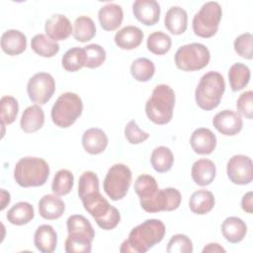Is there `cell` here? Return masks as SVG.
I'll return each mask as SVG.
<instances>
[{
    "instance_id": "1",
    "label": "cell",
    "mask_w": 253,
    "mask_h": 253,
    "mask_svg": "<svg viewBox=\"0 0 253 253\" xmlns=\"http://www.w3.org/2000/svg\"><path fill=\"white\" fill-rule=\"evenodd\" d=\"M78 196L84 209L94 217L99 227L105 230L114 229L121 220L119 210L109 204L101 195L99 178L92 171H85L79 178Z\"/></svg>"
},
{
    "instance_id": "2",
    "label": "cell",
    "mask_w": 253,
    "mask_h": 253,
    "mask_svg": "<svg viewBox=\"0 0 253 253\" xmlns=\"http://www.w3.org/2000/svg\"><path fill=\"white\" fill-rule=\"evenodd\" d=\"M165 231V225L160 219H146L130 230L127 239L122 243L120 252L145 253L162 241Z\"/></svg>"
},
{
    "instance_id": "3",
    "label": "cell",
    "mask_w": 253,
    "mask_h": 253,
    "mask_svg": "<svg viewBox=\"0 0 253 253\" xmlns=\"http://www.w3.org/2000/svg\"><path fill=\"white\" fill-rule=\"evenodd\" d=\"M68 235L65 240V252L67 253H89L95 230L90 221L82 214H73L66 221Z\"/></svg>"
},
{
    "instance_id": "4",
    "label": "cell",
    "mask_w": 253,
    "mask_h": 253,
    "mask_svg": "<svg viewBox=\"0 0 253 253\" xmlns=\"http://www.w3.org/2000/svg\"><path fill=\"white\" fill-rule=\"evenodd\" d=\"M175 100V92L169 85H157L145 103L147 118L156 125L168 124L173 117Z\"/></svg>"
},
{
    "instance_id": "5",
    "label": "cell",
    "mask_w": 253,
    "mask_h": 253,
    "mask_svg": "<svg viewBox=\"0 0 253 253\" xmlns=\"http://www.w3.org/2000/svg\"><path fill=\"white\" fill-rule=\"evenodd\" d=\"M49 176V166L40 157H23L15 165L14 179L23 187H40L45 184Z\"/></svg>"
},
{
    "instance_id": "6",
    "label": "cell",
    "mask_w": 253,
    "mask_h": 253,
    "mask_svg": "<svg viewBox=\"0 0 253 253\" xmlns=\"http://www.w3.org/2000/svg\"><path fill=\"white\" fill-rule=\"evenodd\" d=\"M224 90L223 76L216 71H209L202 76L196 88V103L201 109L211 111L219 105Z\"/></svg>"
},
{
    "instance_id": "7",
    "label": "cell",
    "mask_w": 253,
    "mask_h": 253,
    "mask_svg": "<svg viewBox=\"0 0 253 253\" xmlns=\"http://www.w3.org/2000/svg\"><path fill=\"white\" fill-rule=\"evenodd\" d=\"M83 103L79 95L72 92L61 94L53 104L50 112L53 124L59 127L71 126L81 116Z\"/></svg>"
},
{
    "instance_id": "8",
    "label": "cell",
    "mask_w": 253,
    "mask_h": 253,
    "mask_svg": "<svg viewBox=\"0 0 253 253\" xmlns=\"http://www.w3.org/2000/svg\"><path fill=\"white\" fill-rule=\"evenodd\" d=\"M221 17L222 9L219 3L206 2L193 18L192 27L195 35L204 39L213 37L218 30Z\"/></svg>"
},
{
    "instance_id": "9",
    "label": "cell",
    "mask_w": 253,
    "mask_h": 253,
    "mask_svg": "<svg viewBox=\"0 0 253 253\" xmlns=\"http://www.w3.org/2000/svg\"><path fill=\"white\" fill-rule=\"evenodd\" d=\"M211 59L209 48L199 42L180 46L175 53V64L183 71H197L205 68Z\"/></svg>"
},
{
    "instance_id": "10",
    "label": "cell",
    "mask_w": 253,
    "mask_h": 253,
    "mask_svg": "<svg viewBox=\"0 0 253 253\" xmlns=\"http://www.w3.org/2000/svg\"><path fill=\"white\" fill-rule=\"evenodd\" d=\"M131 183V171L123 164L117 163L111 166L104 179L105 193L113 201H119L126 197Z\"/></svg>"
},
{
    "instance_id": "11",
    "label": "cell",
    "mask_w": 253,
    "mask_h": 253,
    "mask_svg": "<svg viewBox=\"0 0 253 253\" xmlns=\"http://www.w3.org/2000/svg\"><path fill=\"white\" fill-rule=\"evenodd\" d=\"M182 201L181 193L175 188L158 189L151 197L139 200L141 208L150 213L172 211L179 208Z\"/></svg>"
},
{
    "instance_id": "12",
    "label": "cell",
    "mask_w": 253,
    "mask_h": 253,
    "mask_svg": "<svg viewBox=\"0 0 253 253\" xmlns=\"http://www.w3.org/2000/svg\"><path fill=\"white\" fill-rule=\"evenodd\" d=\"M55 91V81L46 72H38L33 75L27 84V93L30 100L38 105L46 104Z\"/></svg>"
},
{
    "instance_id": "13",
    "label": "cell",
    "mask_w": 253,
    "mask_h": 253,
    "mask_svg": "<svg viewBox=\"0 0 253 253\" xmlns=\"http://www.w3.org/2000/svg\"><path fill=\"white\" fill-rule=\"evenodd\" d=\"M228 179L235 185H247L253 180V163L249 156L236 154L229 158L226 166Z\"/></svg>"
},
{
    "instance_id": "14",
    "label": "cell",
    "mask_w": 253,
    "mask_h": 253,
    "mask_svg": "<svg viewBox=\"0 0 253 253\" xmlns=\"http://www.w3.org/2000/svg\"><path fill=\"white\" fill-rule=\"evenodd\" d=\"M212 125L221 134L232 136L240 132L243 126L241 116L231 110H223L212 119Z\"/></svg>"
},
{
    "instance_id": "15",
    "label": "cell",
    "mask_w": 253,
    "mask_h": 253,
    "mask_svg": "<svg viewBox=\"0 0 253 253\" xmlns=\"http://www.w3.org/2000/svg\"><path fill=\"white\" fill-rule=\"evenodd\" d=\"M135 19L145 26H153L159 21L160 5L155 0H136L132 4Z\"/></svg>"
},
{
    "instance_id": "16",
    "label": "cell",
    "mask_w": 253,
    "mask_h": 253,
    "mask_svg": "<svg viewBox=\"0 0 253 253\" xmlns=\"http://www.w3.org/2000/svg\"><path fill=\"white\" fill-rule=\"evenodd\" d=\"M44 32L48 38L57 42L66 40L73 33V29L66 16L62 14H53L46 20Z\"/></svg>"
},
{
    "instance_id": "17",
    "label": "cell",
    "mask_w": 253,
    "mask_h": 253,
    "mask_svg": "<svg viewBox=\"0 0 253 253\" xmlns=\"http://www.w3.org/2000/svg\"><path fill=\"white\" fill-rule=\"evenodd\" d=\"M192 149L201 155H209L212 153L216 146V137L214 133L207 127H199L195 129L190 138Z\"/></svg>"
},
{
    "instance_id": "18",
    "label": "cell",
    "mask_w": 253,
    "mask_h": 253,
    "mask_svg": "<svg viewBox=\"0 0 253 253\" xmlns=\"http://www.w3.org/2000/svg\"><path fill=\"white\" fill-rule=\"evenodd\" d=\"M82 145L89 154H100L104 152L108 146V136L105 131L99 127L88 128L82 135Z\"/></svg>"
},
{
    "instance_id": "19",
    "label": "cell",
    "mask_w": 253,
    "mask_h": 253,
    "mask_svg": "<svg viewBox=\"0 0 253 253\" xmlns=\"http://www.w3.org/2000/svg\"><path fill=\"white\" fill-rule=\"evenodd\" d=\"M98 19L103 30L112 32L121 26L124 19V12L120 5L116 3H108L100 8Z\"/></svg>"
},
{
    "instance_id": "20",
    "label": "cell",
    "mask_w": 253,
    "mask_h": 253,
    "mask_svg": "<svg viewBox=\"0 0 253 253\" xmlns=\"http://www.w3.org/2000/svg\"><path fill=\"white\" fill-rule=\"evenodd\" d=\"M215 174L216 168L214 163L207 158H202L195 161L191 169L193 181L202 187L211 184L215 178Z\"/></svg>"
},
{
    "instance_id": "21",
    "label": "cell",
    "mask_w": 253,
    "mask_h": 253,
    "mask_svg": "<svg viewBox=\"0 0 253 253\" xmlns=\"http://www.w3.org/2000/svg\"><path fill=\"white\" fill-rule=\"evenodd\" d=\"M2 50L8 55H18L27 47V38L19 30H7L1 36Z\"/></svg>"
},
{
    "instance_id": "22",
    "label": "cell",
    "mask_w": 253,
    "mask_h": 253,
    "mask_svg": "<svg viewBox=\"0 0 253 253\" xmlns=\"http://www.w3.org/2000/svg\"><path fill=\"white\" fill-rule=\"evenodd\" d=\"M39 212L40 215L48 220L59 218L65 210L63 201L55 195L47 194L41 198L39 202Z\"/></svg>"
},
{
    "instance_id": "23",
    "label": "cell",
    "mask_w": 253,
    "mask_h": 253,
    "mask_svg": "<svg viewBox=\"0 0 253 253\" xmlns=\"http://www.w3.org/2000/svg\"><path fill=\"white\" fill-rule=\"evenodd\" d=\"M34 244L42 253L53 252L57 245L56 231L49 224L40 225L34 235Z\"/></svg>"
},
{
    "instance_id": "24",
    "label": "cell",
    "mask_w": 253,
    "mask_h": 253,
    "mask_svg": "<svg viewBox=\"0 0 253 253\" xmlns=\"http://www.w3.org/2000/svg\"><path fill=\"white\" fill-rule=\"evenodd\" d=\"M143 36L139 28L135 26H126L116 33L115 42L120 48L130 50L140 45Z\"/></svg>"
},
{
    "instance_id": "25",
    "label": "cell",
    "mask_w": 253,
    "mask_h": 253,
    "mask_svg": "<svg viewBox=\"0 0 253 253\" xmlns=\"http://www.w3.org/2000/svg\"><path fill=\"white\" fill-rule=\"evenodd\" d=\"M44 124V113L39 105L28 107L22 114L20 126L26 133L36 132L42 127Z\"/></svg>"
},
{
    "instance_id": "26",
    "label": "cell",
    "mask_w": 253,
    "mask_h": 253,
    "mask_svg": "<svg viewBox=\"0 0 253 253\" xmlns=\"http://www.w3.org/2000/svg\"><path fill=\"white\" fill-rule=\"evenodd\" d=\"M166 29L173 35H182L188 26V14L180 6H173L166 12L164 18Z\"/></svg>"
},
{
    "instance_id": "27",
    "label": "cell",
    "mask_w": 253,
    "mask_h": 253,
    "mask_svg": "<svg viewBox=\"0 0 253 253\" xmlns=\"http://www.w3.org/2000/svg\"><path fill=\"white\" fill-rule=\"evenodd\" d=\"M221 233L230 243L242 241L247 233L246 223L237 216L226 217L221 224Z\"/></svg>"
},
{
    "instance_id": "28",
    "label": "cell",
    "mask_w": 253,
    "mask_h": 253,
    "mask_svg": "<svg viewBox=\"0 0 253 253\" xmlns=\"http://www.w3.org/2000/svg\"><path fill=\"white\" fill-rule=\"evenodd\" d=\"M214 202L213 194L202 189L192 194L189 200V208L196 214H206L213 209Z\"/></svg>"
},
{
    "instance_id": "29",
    "label": "cell",
    "mask_w": 253,
    "mask_h": 253,
    "mask_svg": "<svg viewBox=\"0 0 253 253\" xmlns=\"http://www.w3.org/2000/svg\"><path fill=\"white\" fill-rule=\"evenodd\" d=\"M35 216L33 206L27 202L15 204L7 212L6 218L14 225H24L29 223Z\"/></svg>"
},
{
    "instance_id": "30",
    "label": "cell",
    "mask_w": 253,
    "mask_h": 253,
    "mask_svg": "<svg viewBox=\"0 0 253 253\" xmlns=\"http://www.w3.org/2000/svg\"><path fill=\"white\" fill-rule=\"evenodd\" d=\"M150 163L153 169L158 173L168 172L174 163V156L170 148L158 146L153 149L150 156Z\"/></svg>"
},
{
    "instance_id": "31",
    "label": "cell",
    "mask_w": 253,
    "mask_h": 253,
    "mask_svg": "<svg viewBox=\"0 0 253 253\" xmlns=\"http://www.w3.org/2000/svg\"><path fill=\"white\" fill-rule=\"evenodd\" d=\"M32 49L42 57H52L59 51V44L43 34H38L31 41Z\"/></svg>"
},
{
    "instance_id": "32",
    "label": "cell",
    "mask_w": 253,
    "mask_h": 253,
    "mask_svg": "<svg viewBox=\"0 0 253 253\" xmlns=\"http://www.w3.org/2000/svg\"><path fill=\"white\" fill-rule=\"evenodd\" d=\"M250 69L247 65L237 62L230 66L228 71V80L231 90L236 92L242 90L250 80Z\"/></svg>"
},
{
    "instance_id": "33",
    "label": "cell",
    "mask_w": 253,
    "mask_h": 253,
    "mask_svg": "<svg viewBox=\"0 0 253 253\" xmlns=\"http://www.w3.org/2000/svg\"><path fill=\"white\" fill-rule=\"evenodd\" d=\"M96 35L94 21L87 16H79L74 21L73 37L77 42H86L91 41Z\"/></svg>"
},
{
    "instance_id": "34",
    "label": "cell",
    "mask_w": 253,
    "mask_h": 253,
    "mask_svg": "<svg viewBox=\"0 0 253 253\" xmlns=\"http://www.w3.org/2000/svg\"><path fill=\"white\" fill-rule=\"evenodd\" d=\"M172 45L171 38L163 32L151 33L146 41V46L150 52L156 55H163L167 53Z\"/></svg>"
},
{
    "instance_id": "35",
    "label": "cell",
    "mask_w": 253,
    "mask_h": 253,
    "mask_svg": "<svg viewBox=\"0 0 253 253\" xmlns=\"http://www.w3.org/2000/svg\"><path fill=\"white\" fill-rule=\"evenodd\" d=\"M130 73L136 81H149L155 73L154 63L146 57H139L132 61L130 65Z\"/></svg>"
},
{
    "instance_id": "36",
    "label": "cell",
    "mask_w": 253,
    "mask_h": 253,
    "mask_svg": "<svg viewBox=\"0 0 253 253\" xmlns=\"http://www.w3.org/2000/svg\"><path fill=\"white\" fill-rule=\"evenodd\" d=\"M74 176L67 169L58 170L52 180L51 191L56 196H65L69 194L73 188Z\"/></svg>"
},
{
    "instance_id": "37",
    "label": "cell",
    "mask_w": 253,
    "mask_h": 253,
    "mask_svg": "<svg viewBox=\"0 0 253 253\" xmlns=\"http://www.w3.org/2000/svg\"><path fill=\"white\" fill-rule=\"evenodd\" d=\"M62 67L68 72H76L85 65V54L83 48L71 47L61 58Z\"/></svg>"
},
{
    "instance_id": "38",
    "label": "cell",
    "mask_w": 253,
    "mask_h": 253,
    "mask_svg": "<svg viewBox=\"0 0 253 253\" xmlns=\"http://www.w3.org/2000/svg\"><path fill=\"white\" fill-rule=\"evenodd\" d=\"M157 190V182L151 175L142 174L136 178L134 183V191L139 197V200H144L151 197Z\"/></svg>"
},
{
    "instance_id": "39",
    "label": "cell",
    "mask_w": 253,
    "mask_h": 253,
    "mask_svg": "<svg viewBox=\"0 0 253 253\" xmlns=\"http://www.w3.org/2000/svg\"><path fill=\"white\" fill-rule=\"evenodd\" d=\"M85 54V67L97 68L106 60V50L96 43H91L83 47Z\"/></svg>"
},
{
    "instance_id": "40",
    "label": "cell",
    "mask_w": 253,
    "mask_h": 253,
    "mask_svg": "<svg viewBox=\"0 0 253 253\" xmlns=\"http://www.w3.org/2000/svg\"><path fill=\"white\" fill-rule=\"evenodd\" d=\"M19 111L18 101L12 96H3L0 100L1 123L11 125L15 122Z\"/></svg>"
},
{
    "instance_id": "41",
    "label": "cell",
    "mask_w": 253,
    "mask_h": 253,
    "mask_svg": "<svg viewBox=\"0 0 253 253\" xmlns=\"http://www.w3.org/2000/svg\"><path fill=\"white\" fill-rule=\"evenodd\" d=\"M166 251L168 253H192V240L185 234H175L169 240Z\"/></svg>"
},
{
    "instance_id": "42",
    "label": "cell",
    "mask_w": 253,
    "mask_h": 253,
    "mask_svg": "<svg viewBox=\"0 0 253 253\" xmlns=\"http://www.w3.org/2000/svg\"><path fill=\"white\" fill-rule=\"evenodd\" d=\"M235 52L245 59H252L253 51V36L250 33H244L234 40Z\"/></svg>"
},
{
    "instance_id": "43",
    "label": "cell",
    "mask_w": 253,
    "mask_h": 253,
    "mask_svg": "<svg viewBox=\"0 0 253 253\" xmlns=\"http://www.w3.org/2000/svg\"><path fill=\"white\" fill-rule=\"evenodd\" d=\"M125 136L130 144H139L149 137V133L140 129L135 121L131 120L125 126Z\"/></svg>"
},
{
    "instance_id": "44",
    "label": "cell",
    "mask_w": 253,
    "mask_h": 253,
    "mask_svg": "<svg viewBox=\"0 0 253 253\" xmlns=\"http://www.w3.org/2000/svg\"><path fill=\"white\" fill-rule=\"evenodd\" d=\"M252 102H253V92L251 90L242 93L238 97L236 102V109L238 113L249 120L253 118Z\"/></svg>"
},
{
    "instance_id": "45",
    "label": "cell",
    "mask_w": 253,
    "mask_h": 253,
    "mask_svg": "<svg viewBox=\"0 0 253 253\" xmlns=\"http://www.w3.org/2000/svg\"><path fill=\"white\" fill-rule=\"evenodd\" d=\"M253 194L252 192H248L246 193L241 200V208L244 211L248 212V213H252L253 212V202H252V198Z\"/></svg>"
},
{
    "instance_id": "46",
    "label": "cell",
    "mask_w": 253,
    "mask_h": 253,
    "mask_svg": "<svg viewBox=\"0 0 253 253\" xmlns=\"http://www.w3.org/2000/svg\"><path fill=\"white\" fill-rule=\"evenodd\" d=\"M206 252H225V249L217 243H209L203 249V253Z\"/></svg>"
},
{
    "instance_id": "47",
    "label": "cell",
    "mask_w": 253,
    "mask_h": 253,
    "mask_svg": "<svg viewBox=\"0 0 253 253\" xmlns=\"http://www.w3.org/2000/svg\"><path fill=\"white\" fill-rule=\"evenodd\" d=\"M11 201L10 194L6 192L4 189H1V211H3L7 205H9Z\"/></svg>"
}]
</instances>
